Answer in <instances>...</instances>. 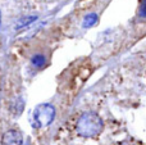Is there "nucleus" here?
<instances>
[{
    "instance_id": "obj_1",
    "label": "nucleus",
    "mask_w": 146,
    "mask_h": 145,
    "mask_svg": "<svg viewBox=\"0 0 146 145\" xmlns=\"http://www.w3.org/2000/svg\"><path fill=\"white\" fill-rule=\"evenodd\" d=\"M104 128V122L101 117L95 112H85L78 118L76 130L82 138H95L101 134Z\"/></svg>"
},
{
    "instance_id": "obj_2",
    "label": "nucleus",
    "mask_w": 146,
    "mask_h": 145,
    "mask_svg": "<svg viewBox=\"0 0 146 145\" xmlns=\"http://www.w3.org/2000/svg\"><path fill=\"white\" fill-rule=\"evenodd\" d=\"M55 114H56V110L53 104H50V103L38 104L32 113L33 126L37 128L48 127L49 125L53 123L54 118H55Z\"/></svg>"
},
{
    "instance_id": "obj_3",
    "label": "nucleus",
    "mask_w": 146,
    "mask_h": 145,
    "mask_svg": "<svg viewBox=\"0 0 146 145\" xmlns=\"http://www.w3.org/2000/svg\"><path fill=\"white\" fill-rule=\"evenodd\" d=\"M0 145H23V136L22 132L18 130H8L3 134Z\"/></svg>"
},
{
    "instance_id": "obj_4",
    "label": "nucleus",
    "mask_w": 146,
    "mask_h": 145,
    "mask_svg": "<svg viewBox=\"0 0 146 145\" xmlns=\"http://www.w3.org/2000/svg\"><path fill=\"white\" fill-rule=\"evenodd\" d=\"M31 64H32L35 68H42L46 64V57L44 54H35L31 58Z\"/></svg>"
},
{
    "instance_id": "obj_5",
    "label": "nucleus",
    "mask_w": 146,
    "mask_h": 145,
    "mask_svg": "<svg viewBox=\"0 0 146 145\" xmlns=\"http://www.w3.org/2000/svg\"><path fill=\"white\" fill-rule=\"evenodd\" d=\"M36 19H37V17H36V15H31V17H30V15H27V17H23V18H21V19L17 22L15 28H17V30L23 28V27H26V26L31 25L32 22H35Z\"/></svg>"
},
{
    "instance_id": "obj_6",
    "label": "nucleus",
    "mask_w": 146,
    "mask_h": 145,
    "mask_svg": "<svg viewBox=\"0 0 146 145\" xmlns=\"http://www.w3.org/2000/svg\"><path fill=\"white\" fill-rule=\"evenodd\" d=\"M98 22V14L96 13H90V14H87L85 18H83V27H91V26H94L95 23Z\"/></svg>"
},
{
    "instance_id": "obj_7",
    "label": "nucleus",
    "mask_w": 146,
    "mask_h": 145,
    "mask_svg": "<svg viewBox=\"0 0 146 145\" xmlns=\"http://www.w3.org/2000/svg\"><path fill=\"white\" fill-rule=\"evenodd\" d=\"M139 15L141 18H146V0L141 1V5H140V9H139Z\"/></svg>"
},
{
    "instance_id": "obj_8",
    "label": "nucleus",
    "mask_w": 146,
    "mask_h": 145,
    "mask_svg": "<svg viewBox=\"0 0 146 145\" xmlns=\"http://www.w3.org/2000/svg\"><path fill=\"white\" fill-rule=\"evenodd\" d=\"M0 22H1V15H0Z\"/></svg>"
}]
</instances>
